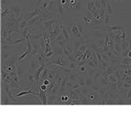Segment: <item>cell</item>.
<instances>
[{
  "instance_id": "9a60e30c",
  "label": "cell",
  "mask_w": 131,
  "mask_h": 131,
  "mask_svg": "<svg viewBox=\"0 0 131 131\" xmlns=\"http://www.w3.org/2000/svg\"><path fill=\"white\" fill-rule=\"evenodd\" d=\"M10 53L9 52V51H4V52H2V57H1V59H2V62H6V61H8V60H10Z\"/></svg>"
},
{
  "instance_id": "7402d4cb",
  "label": "cell",
  "mask_w": 131,
  "mask_h": 131,
  "mask_svg": "<svg viewBox=\"0 0 131 131\" xmlns=\"http://www.w3.org/2000/svg\"><path fill=\"white\" fill-rule=\"evenodd\" d=\"M101 73H102V71H101L100 69H97V70H96L95 73H94V77H93L94 82H97L98 80L100 79L101 75Z\"/></svg>"
},
{
  "instance_id": "3957f363",
  "label": "cell",
  "mask_w": 131,
  "mask_h": 131,
  "mask_svg": "<svg viewBox=\"0 0 131 131\" xmlns=\"http://www.w3.org/2000/svg\"><path fill=\"white\" fill-rule=\"evenodd\" d=\"M52 19H54L53 17H52V15L49 14V10H45L43 12L40 14V21L41 23L45 22V21H49V20H52Z\"/></svg>"
},
{
  "instance_id": "30bf717a",
  "label": "cell",
  "mask_w": 131,
  "mask_h": 131,
  "mask_svg": "<svg viewBox=\"0 0 131 131\" xmlns=\"http://www.w3.org/2000/svg\"><path fill=\"white\" fill-rule=\"evenodd\" d=\"M94 79H93V77H90L89 75H86V87H89V88H91L93 86H94Z\"/></svg>"
},
{
  "instance_id": "4dcf8cb0",
  "label": "cell",
  "mask_w": 131,
  "mask_h": 131,
  "mask_svg": "<svg viewBox=\"0 0 131 131\" xmlns=\"http://www.w3.org/2000/svg\"><path fill=\"white\" fill-rule=\"evenodd\" d=\"M50 83H51V81H49L48 79H46L45 81H43V84H44V85H46V86H49V85H50Z\"/></svg>"
},
{
  "instance_id": "277c9868",
  "label": "cell",
  "mask_w": 131,
  "mask_h": 131,
  "mask_svg": "<svg viewBox=\"0 0 131 131\" xmlns=\"http://www.w3.org/2000/svg\"><path fill=\"white\" fill-rule=\"evenodd\" d=\"M71 35H73L74 37H77V38H82V35L81 34L79 29H78L77 24L76 23H72V26H71Z\"/></svg>"
},
{
  "instance_id": "83f0119b",
  "label": "cell",
  "mask_w": 131,
  "mask_h": 131,
  "mask_svg": "<svg viewBox=\"0 0 131 131\" xmlns=\"http://www.w3.org/2000/svg\"><path fill=\"white\" fill-rule=\"evenodd\" d=\"M40 48H41V50L42 51H45V49H46V42H45V40H44L43 37H42L41 39L40 40Z\"/></svg>"
},
{
  "instance_id": "8fae6325",
  "label": "cell",
  "mask_w": 131,
  "mask_h": 131,
  "mask_svg": "<svg viewBox=\"0 0 131 131\" xmlns=\"http://www.w3.org/2000/svg\"><path fill=\"white\" fill-rule=\"evenodd\" d=\"M57 73V70L56 69H49V71H48V73H47V78L46 79H48L50 81H52L54 80V77H55V74H56Z\"/></svg>"
},
{
  "instance_id": "6da1fadb",
  "label": "cell",
  "mask_w": 131,
  "mask_h": 131,
  "mask_svg": "<svg viewBox=\"0 0 131 131\" xmlns=\"http://www.w3.org/2000/svg\"><path fill=\"white\" fill-rule=\"evenodd\" d=\"M101 95L98 90H94L93 88H90L88 94L86 95V101H82L83 104H97L101 105Z\"/></svg>"
},
{
  "instance_id": "484cf974",
  "label": "cell",
  "mask_w": 131,
  "mask_h": 131,
  "mask_svg": "<svg viewBox=\"0 0 131 131\" xmlns=\"http://www.w3.org/2000/svg\"><path fill=\"white\" fill-rule=\"evenodd\" d=\"M62 40H66V39H65V36L63 35L62 32H60V33L58 36H57L56 39H55V40H53V42H54V43H56V42H58V41H62Z\"/></svg>"
},
{
  "instance_id": "9c48e42d",
  "label": "cell",
  "mask_w": 131,
  "mask_h": 131,
  "mask_svg": "<svg viewBox=\"0 0 131 131\" xmlns=\"http://www.w3.org/2000/svg\"><path fill=\"white\" fill-rule=\"evenodd\" d=\"M54 52H55V55H59V56H63V48L60 47L58 44L54 43Z\"/></svg>"
},
{
  "instance_id": "ac0fdd59",
  "label": "cell",
  "mask_w": 131,
  "mask_h": 131,
  "mask_svg": "<svg viewBox=\"0 0 131 131\" xmlns=\"http://www.w3.org/2000/svg\"><path fill=\"white\" fill-rule=\"evenodd\" d=\"M40 15H38V16H36V17L32 18V19H30V20L28 21V25H29V26L34 25L36 23H38V22L40 21Z\"/></svg>"
},
{
  "instance_id": "e0dca14e",
  "label": "cell",
  "mask_w": 131,
  "mask_h": 131,
  "mask_svg": "<svg viewBox=\"0 0 131 131\" xmlns=\"http://www.w3.org/2000/svg\"><path fill=\"white\" fill-rule=\"evenodd\" d=\"M78 84H79L81 87H85L86 86V76H78L77 81H76Z\"/></svg>"
},
{
  "instance_id": "8992f818",
  "label": "cell",
  "mask_w": 131,
  "mask_h": 131,
  "mask_svg": "<svg viewBox=\"0 0 131 131\" xmlns=\"http://www.w3.org/2000/svg\"><path fill=\"white\" fill-rule=\"evenodd\" d=\"M40 65V64L34 62L32 60H31L29 61V63H28V71H29V72H32V73H35V71L39 68Z\"/></svg>"
},
{
  "instance_id": "d6986e66",
  "label": "cell",
  "mask_w": 131,
  "mask_h": 131,
  "mask_svg": "<svg viewBox=\"0 0 131 131\" xmlns=\"http://www.w3.org/2000/svg\"><path fill=\"white\" fill-rule=\"evenodd\" d=\"M42 37H43V32H40V33H39V34L31 33L29 37V40H40Z\"/></svg>"
},
{
  "instance_id": "ffe728a7",
  "label": "cell",
  "mask_w": 131,
  "mask_h": 131,
  "mask_svg": "<svg viewBox=\"0 0 131 131\" xmlns=\"http://www.w3.org/2000/svg\"><path fill=\"white\" fill-rule=\"evenodd\" d=\"M108 48H109V50H110L111 52L114 49V40L113 38L109 37V39H108Z\"/></svg>"
},
{
  "instance_id": "7c38bea8",
  "label": "cell",
  "mask_w": 131,
  "mask_h": 131,
  "mask_svg": "<svg viewBox=\"0 0 131 131\" xmlns=\"http://www.w3.org/2000/svg\"><path fill=\"white\" fill-rule=\"evenodd\" d=\"M79 76V73H78V71L76 72H73V73H71V75L68 77V81L72 83H74L75 81H77V78Z\"/></svg>"
},
{
  "instance_id": "52a82bcc",
  "label": "cell",
  "mask_w": 131,
  "mask_h": 131,
  "mask_svg": "<svg viewBox=\"0 0 131 131\" xmlns=\"http://www.w3.org/2000/svg\"><path fill=\"white\" fill-rule=\"evenodd\" d=\"M58 22L57 19H52V20H49V21H45L43 22V31H46V30H49L52 27V25H53L54 23H56Z\"/></svg>"
},
{
  "instance_id": "603a6c76",
  "label": "cell",
  "mask_w": 131,
  "mask_h": 131,
  "mask_svg": "<svg viewBox=\"0 0 131 131\" xmlns=\"http://www.w3.org/2000/svg\"><path fill=\"white\" fill-rule=\"evenodd\" d=\"M110 19H111V15L108 14V13L106 12V14H105V17H104V20H103V23H104V25H106V26L109 25V23H110Z\"/></svg>"
},
{
  "instance_id": "d6a6232c",
  "label": "cell",
  "mask_w": 131,
  "mask_h": 131,
  "mask_svg": "<svg viewBox=\"0 0 131 131\" xmlns=\"http://www.w3.org/2000/svg\"><path fill=\"white\" fill-rule=\"evenodd\" d=\"M116 1H120V2H123L124 0H116Z\"/></svg>"
},
{
  "instance_id": "4316f807",
  "label": "cell",
  "mask_w": 131,
  "mask_h": 131,
  "mask_svg": "<svg viewBox=\"0 0 131 131\" xmlns=\"http://www.w3.org/2000/svg\"><path fill=\"white\" fill-rule=\"evenodd\" d=\"M102 59H103V60L106 61L107 63H108V64L111 65V61H110V59L108 58V54H107V52H102Z\"/></svg>"
},
{
  "instance_id": "ba28073f",
  "label": "cell",
  "mask_w": 131,
  "mask_h": 131,
  "mask_svg": "<svg viewBox=\"0 0 131 131\" xmlns=\"http://www.w3.org/2000/svg\"><path fill=\"white\" fill-rule=\"evenodd\" d=\"M61 25H62V33H63V35L65 36V39H66V40H67V43L68 44V45H70V34H69L68 31H67V27L63 25V23L61 24Z\"/></svg>"
},
{
  "instance_id": "5b68a950",
  "label": "cell",
  "mask_w": 131,
  "mask_h": 131,
  "mask_svg": "<svg viewBox=\"0 0 131 131\" xmlns=\"http://www.w3.org/2000/svg\"><path fill=\"white\" fill-rule=\"evenodd\" d=\"M106 28H107L106 30H107V31H108V32H111V31H119V30H122L123 27L121 26V25H119V24L114 23V24H112V25H108Z\"/></svg>"
},
{
  "instance_id": "5bb4252c",
  "label": "cell",
  "mask_w": 131,
  "mask_h": 131,
  "mask_svg": "<svg viewBox=\"0 0 131 131\" xmlns=\"http://www.w3.org/2000/svg\"><path fill=\"white\" fill-rule=\"evenodd\" d=\"M67 67L71 69L73 72H76L79 68V64L77 62H69L68 65H67Z\"/></svg>"
},
{
  "instance_id": "4fadbf2b",
  "label": "cell",
  "mask_w": 131,
  "mask_h": 131,
  "mask_svg": "<svg viewBox=\"0 0 131 131\" xmlns=\"http://www.w3.org/2000/svg\"><path fill=\"white\" fill-rule=\"evenodd\" d=\"M27 26H29V25H28V20H26V19H22L19 22V28L21 31Z\"/></svg>"
},
{
  "instance_id": "2e32d148",
  "label": "cell",
  "mask_w": 131,
  "mask_h": 131,
  "mask_svg": "<svg viewBox=\"0 0 131 131\" xmlns=\"http://www.w3.org/2000/svg\"><path fill=\"white\" fill-rule=\"evenodd\" d=\"M108 83H115V84L118 83V80H117L116 76L114 75V73H111V74L108 75Z\"/></svg>"
},
{
  "instance_id": "f546056e",
  "label": "cell",
  "mask_w": 131,
  "mask_h": 131,
  "mask_svg": "<svg viewBox=\"0 0 131 131\" xmlns=\"http://www.w3.org/2000/svg\"><path fill=\"white\" fill-rule=\"evenodd\" d=\"M47 87H48V86H46V85H44V84H42V85H40V89L43 90V91H46V90H47Z\"/></svg>"
},
{
  "instance_id": "1f68e13d",
  "label": "cell",
  "mask_w": 131,
  "mask_h": 131,
  "mask_svg": "<svg viewBox=\"0 0 131 131\" xmlns=\"http://www.w3.org/2000/svg\"><path fill=\"white\" fill-rule=\"evenodd\" d=\"M129 50L131 51V38L129 40Z\"/></svg>"
},
{
  "instance_id": "cb8c5ba5",
  "label": "cell",
  "mask_w": 131,
  "mask_h": 131,
  "mask_svg": "<svg viewBox=\"0 0 131 131\" xmlns=\"http://www.w3.org/2000/svg\"><path fill=\"white\" fill-rule=\"evenodd\" d=\"M106 10H107V13H108V14H109V15L113 14V8H112V4H111V2L107 3Z\"/></svg>"
},
{
  "instance_id": "7a4b0ae2",
  "label": "cell",
  "mask_w": 131,
  "mask_h": 131,
  "mask_svg": "<svg viewBox=\"0 0 131 131\" xmlns=\"http://www.w3.org/2000/svg\"><path fill=\"white\" fill-rule=\"evenodd\" d=\"M10 16L17 21H21L24 19V15L21 13V8L19 4H12L10 7Z\"/></svg>"
},
{
  "instance_id": "44dd1931",
  "label": "cell",
  "mask_w": 131,
  "mask_h": 131,
  "mask_svg": "<svg viewBox=\"0 0 131 131\" xmlns=\"http://www.w3.org/2000/svg\"><path fill=\"white\" fill-rule=\"evenodd\" d=\"M94 2H95V1H88V2L87 3V4H86V7H87V10L90 11V12H91L93 8H94V6L95 5V3Z\"/></svg>"
},
{
  "instance_id": "d4e9b609",
  "label": "cell",
  "mask_w": 131,
  "mask_h": 131,
  "mask_svg": "<svg viewBox=\"0 0 131 131\" xmlns=\"http://www.w3.org/2000/svg\"><path fill=\"white\" fill-rule=\"evenodd\" d=\"M30 54H31V52H30V51H28V50H26L23 54H21L20 56L18 58V60H19V61H22L24 59H25L27 56H28V55H30Z\"/></svg>"
},
{
  "instance_id": "836d02e7",
  "label": "cell",
  "mask_w": 131,
  "mask_h": 131,
  "mask_svg": "<svg viewBox=\"0 0 131 131\" xmlns=\"http://www.w3.org/2000/svg\"><path fill=\"white\" fill-rule=\"evenodd\" d=\"M99 1H100V2H101V1H102V0H99Z\"/></svg>"
},
{
  "instance_id": "f1b7e54d",
  "label": "cell",
  "mask_w": 131,
  "mask_h": 131,
  "mask_svg": "<svg viewBox=\"0 0 131 131\" xmlns=\"http://www.w3.org/2000/svg\"><path fill=\"white\" fill-rule=\"evenodd\" d=\"M54 55H55V52L54 51H50L47 53H46V58H51V57L54 56Z\"/></svg>"
}]
</instances>
